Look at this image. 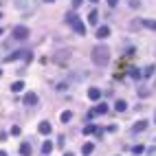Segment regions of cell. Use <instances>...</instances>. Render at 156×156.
Wrapping results in <instances>:
<instances>
[{
	"instance_id": "obj_1",
	"label": "cell",
	"mask_w": 156,
	"mask_h": 156,
	"mask_svg": "<svg viewBox=\"0 0 156 156\" xmlns=\"http://www.w3.org/2000/svg\"><path fill=\"white\" fill-rule=\"evenodd\" d=\"M90 57H93L95 66H106V64L110 62V48L106 44H97L93 48V53H90Z\"/></svg>"
},
{
	"instance_id": "obj_2",
	"label": "cell",
	"mask_w": 156,
	"mask_h": 156,
	"mask_svg": "<svg viewBox=\"0 0 156 156\" xmlns=\"http://www.w3.org/2000/svg\"><path fill=\"white\" fill-rule=\"evenodd\" d=\"M66 24H68L75 33H81V35L86 33V26H84V24H81V20L75 16V11H68V13H66Z\"/></svg>"
},
{
	"instance_id": "obj_3",
	"label": "cell",
	"mask_w": 156,
	"mask_h": 156,
	"mask_svg": "<svg viewBox=\"0 0 156 156\" xmlns=\"http://www.w3.org/2000/svg\"><path fill=\"white\" fill-rule=\"evenodd\" d=\"M11 35H13V40H26V38H29V29L22 26V24H18V26H13Z\"/></svg>"
},
{
	"instance_id": "obj_4",
	"label": "cell",
	"mask_w": 156,
	"mask_h": 156,
	"mask_svg": "<svg viewBox=\"0 0 156 156\" xmlns=\"http://www.w3.org/2000/svg\"><path fill=\"white\" fill-rule=\"evenodd\" d=\"M26 55H29V51H13V53H9V55L5 57V62H16V60H20V57L26 60Z\"/></svg>"
},
{
	"instance_id": "obj_5",
	"label": "cell",
	"mask_w": 156,
	"mask_h": 156,
	"mask_svg": "<svg viewBox=\"0 0 156 156\" xmlns=\"http://www.w3.org/2000/svg\"><path fill=\"white\" fill-rule=\"evenodd\" d=\"M81 132L86 134V136H88V134H97V136H101V130H99L97 125H93V123H90V125H86V127H84Z\"/></svg>"
},
{
	"instance_id": "obj_6",
	"label": "cell",
	"mask_w": 156,
	"mask_h": 156,
	"mask_svg": "<svg viewBox=\"0 0 156 156\" xmlns=\"http://www.w3.org/2000/svg\"><path fill=\"white\" fill-rule=\"evenodd\" d=\"M22 101H24V106H33V103H38V95L35 93H26Z\"/></svg>"
},
{
	"instance_id": "obj_7",
	"label": "cell",
	"mask_w": 156,
	"mask_h": 156,
	"mask_svg": "<svg viewBox=\"0 0 156 156\" xmlns=\"http://www.w3.org/2000/svg\"><path fill=\"white\" fill-rule=\"evenodd\" d=\"M108 35H110V26H106V24L97 26V38H108Z\"/></svg>"
},
{
	"instance_id": "obj_8",
	"label": "cell",
	"mask_w": 156,
	"mask_h": 156,
	"mask_svg": "<svg viewBox=\"0 0 156 156\" xmlns=\"http://www.w3.org/2000/svg\"><path fill=\"white\" fill-rule=\"evenodd\" d=\"M38 130H40V134H51L53 127H51V123H48V121H42V123L38 125Z\"/></svg>"
},
{
	"instance_id": "obj_9",
	"label": "cell",
	"mask_w": 156,
	"mask_h": 156,
	"mask_svg": "<svg viewBox=\"0 0 156 156\" xmlns=\"http://www.w3.org/2000/svg\"><path fill=\"white\" fill-rule=\"evenodd\" d=\"M145 127H147V121H145V119H141V121H136V123L132 125V130H134V132H143Z\"/></svg>"
},
{
	"instance_id": "obj_10",
	"label": "cell",
	"mask_w": 156,
	"mask_h": 156,
	"mask_svg": "<svg viewBox=\"0 0 156 156\" xmlns=\"http://www.w3.org/2000/svg\"><path fill=\"white\" fill-rule=\"evenodd\" d=\"M88 97L93 99V101H97V99L101 97V90H99V88H95V86H93V88H88Z\"/></svg>"
},
{
	"instance_id": "obj_11",
	"label": "cell",
	"mask_w": 156,
	"mask_h": 156,
	"mask_svg": "<svg viewBox=\"0 0 156 156\" xmlns=\"http://www.w3.org/2000/svg\"><path fill=\"white\" fill-rule=\"evenodd\" d=\"M115 110H117V112H125V110H127V103L123 101V99H117V103H115Z\"/></svg>"
},
{
	"instance_id": "obj_12",
	"label": "cell",
	"mask_w": 156,
	"mask_h": 156,
	"mask_svg": "<svg viewBox=\"0 0 156 156\" xmlns=\"http://www.w3.org/2000/svg\"><path fill=\"white\" fill-rule=\"evenodd\" d=\"M51 150H53V143H51V141H44V143H42V154H51Z\"/></svg>"
},
{
	"instance_id": "obj_13",
	"label": "cell",
	"mask_w": 156,
	"mask_h": 156,
	"mask_svg": "<svg viewBox=\"0 0 156 156\" xmlns=\"http://www.w3.org/2000/svg\"><path fill=\"white\" fill-rule=\"evenodd\" d=\"M20 154H22V156H31V145L22 143V145H20Z\"/></svg>"
},
{
	"instance_id": "obj_14",
	"label": "cell",
	"mask_w": 156,
	"mask_h": 156,
	"mask_svg": "<svg viewBox=\"0 0 156 156\" xmlns=\"http://www.w3.org/2000/svg\"><path fill=\"white\" fill-rule=\"evenodd\" d=\"M11 90H13V93H20V90H24V81H13V84H11Z\"/></svg>"
},
{
	"instance_id": "obj_15",
	"label": "cell",
	"mask_w": 156,
	"mask_h": 156,
	"mask_svg": "<svg viewBox=\"0 0 156 156\" xmlns=\"http://www.w3.org/2000/svg\"><path fill=\"white\" fill-rule=\"evenodd\" d=\"M70 119H73V112H62V115H60V121L62 123H68Z\"/></svg>"
},
{
	"instance_id": "obj_16",
	"label": "cell",
	"mask_w": 156,
	"mask_h": 156,
	"mask_svg": "<svg viewBox=\"0 0 156 156\" xmlns=\"http://www.w3.org/2000/svg\"><path fill=\"white\" fill-rule=\"evenodd\" d=\"M141 22H143L145 29H154L156 31V20H141Z\"/></svg>"
},
{
	"instance_id": "obj_17",
	"label": "cell",
	"mask_w": 156,
	"mask_h": 156,
	"mask_svg": "<svg viewBox=\"0 0 156 156\" xmlns=\"http://www.w3.org/2000/svg\"><path fill=\"white\" fill-rule=\"evenodd\" d=\"M93 150H95V145H93V143H86V145L81 147V152L86 154V156H90V154H93Z\"/></svg>"
},
{
	"instance_id": "obj_18",
	"label": "cell",
	"mask_w": 156,
	"mask_h": 156,
	"mask_svg": "<svg viewBox=\"0 0 156 156\" xmlns=\"http://www.w3.org/2000/svg\"><path fill=\"white\" fill-rule=\"evenodd\" d=\"M16 5L20 7V9H26V7L31 5V0H16Z\"/></svg>"
},
{
	"instance_id": "obj_19",
	"label": "cell",
	"mask_w": 156,
	"mask_h": 156,
	"mask_svg": "<svg viewBox=\"0 0 156 156\" xmlns=\"http://www.w3.org/2000/svg\"><path fill=\"white\" fill-rule=\"evenodd\" d=\"M143 150H145L143 145H134V147H132V156H136V154H143Z\"/></svg>"
},
{
	"instance_id": "obj_20",
	"label": "cell",
	"mask_w": 156,
	"mask_h": 156,
	"mask_svg": "<svg viewBox=\"0 0 156 156\" xmlns=\"http://www.w3.org/2000/svg\"><path fill=\"white\" fill-rule=\"evenodd\" d=\"M88 22H93V24L97 22V9H93V11L88 13Z\"/></svg>"
},
{
	"instance_id": "obj_21",
	"label": "cell",
	"mask_w": 156,
	"mask_h": 156,
	"mask_svg": "<svg viewBox=\"0 0 156 156\" xmlns=\"http://www.w3.org/2000/svg\"><path fill=\"white\" fill-rule=\"evenodd\" d=\"M143 75H145V77H152V75H154V66H147V68L143 70Z\"/></svg>"
},
{
	"instance_id": "obj_22",
	"label": "cell",
	"mask_w": 156,
	"mask_h": 156,
	"mask_svg": "<svg viewBox=\"0 0 156 156\" xmlns=\"http://www.w3.org/2000/svg\"><path fill=\"white\" fill-rule=\"evenodd\" d=\"M130 75L134 77V79H139V77H141V70H139V68H132V70H130Z\"/></svg>"
},
{
	"instance_id": "obj_23",
	"label": "cell",
	"mask_w": 156,
	"mask_h": 156,
	"mask_svg": "<svg viewBox=\"0 0 156 156\" xmlns=\"http://www.w3.org/2000/svg\"><path fill=\"white\" fill-rule=\"evenodd\" d=\"M20 132H22V130H20V127H18V125H13V127H11V134H13V136H18V134H20Z\"/></svg>"
},
{
	"instance_id": "obj_24",
	"label": "cell",
	"mask_w": 156,
	"mask_h": 156,
	"mask_svg": "<svg viewBox=\"0 0 156 156\" xmlns=\"http://www.w3.org/2000/svg\"><path fill=\"white\" fill-rule=\"evenodd\" d=\"M84 0H73V9H77V7H81Z\"/></svg>"
},
{
	"instance_id": "obj_25",
	"label": "cell",
	"mask_w": 156,
	"mask_h": 156,
	"mask_svg": "<svg viewBox=\"0 0 156 156\" xmlns=\"http://www.w3.org/2000/svg\"><path fill=\"white\" fill-rule=\"evenodd\" d=\"M5 139H7V132H5V130H0V141H5Z\"/></svg>"
},
{
	"instance_id": "obj_26",
	"label": "cell",
	"mask_w": 156,
	"mask_h": 156,
	"mask_svg": "<svg viewBox=\"0 0 156 156\" xmlns=\"http://www.w3.org/2000/svg\"><path fill=\"white\" fill-rule=\"evenodd\" d=\"M117 2H119V0H108V5H110V7H117Z\"/></svg>"
},
{
	"instance_id": "obj_27",
	"label": "cell",
	"mask_w": 156,
	"mask_h": 156,
	"mask_svg": "<svg viewBox=\"0 0 156 156\" xmlns=\"http://www.w3.org/2000/svg\"><path fill=\"white\" fill-rule=\"evenodd\" d=\"M0 156H9V154H7L5 150H0Z\"/></svg>"
},
{
	"instance_id": "obj_28",
	"label": "cell",
	"mask_w": 156,
	"mask_h": 156,
	"mask_svg": "<svg viewBox=\"0 0 156 156\" xmlns=\"http://www.w3.org/2000/svg\"><path fill=\"white\" fill-rule=\"evenodd\" d=\"M64 156H75V154H73V152H66V154H64Z\"/></svg>"
},
{
	"instance_id": "obj_29",
	"label": "cell",
	"mask_w": 156,
	"mask_h": 156,
	"mask_svg": "<svg viewBox=\"0 0 156 156\" xmlns=\"http://www.w3.org/2000/svg\"><path fill=\"white\" fill-rule=\"evenodd\" d=\"M90 2H99V0H90Z\"/></svg>"
},
{
	"instance_id": "obj_30",
	"label": "cell",
	"mask_w": 156,
	"mask_h": 156,
	"mask_svg": "<svg viewBox=\"0 0 156 156\" xmlns=\"http://www.w3.org/2000/svg\"><path fill=\"white\" fill-rule=\"evenodd\" d=\"M44 2H53V0H44Z\"/></svg>"
},
{
	"instance_id": "obj_31",
	"label": "cell",
	"mask_w": 156,
	"mask_h": 156,
	"mask_svg": "<svg viewBox=\"0 0 156 156\" xmlns=\"http://www.w3.org/2000/svg\"><path fill=\"white\" fill-rule=\"evenodd\" d=\"M0 33H2V26H0Z\"/></svg>"
},
{
	"instance_id": "obj_32",
	"label": "cell",
	"mask_w": 156,
	"mask_h": 156,
	"mask_svg": "<svg viewBox=\"0 0 156 156\" xmlns=\"http://www.w3.org/2000/svg\"><path fill=\"white\" fill-rule=\"evenodd\" d=\"M0 75H2V70H0Z\"/></svg>"
}]
</instances>
